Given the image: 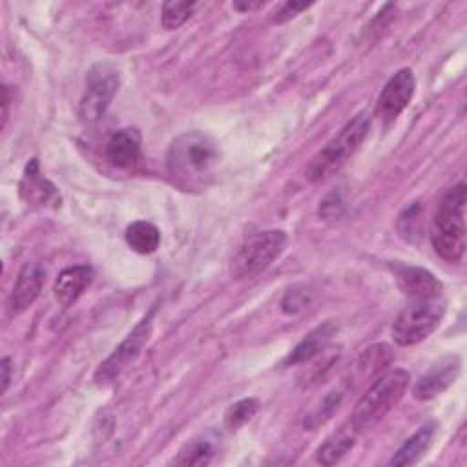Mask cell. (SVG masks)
I'll use <instances>...</instances> for the list:
<instances>
[{
    "mask_svg": "<svg viewBox=\"0 0 467 467\" xmlns=\"http://www.w3.org/2000/svg\"><path fill=\"white\" fill-rule=\"evenodd\" d=\"M219 144L202 131H186L175 137L166 153V170L182 190L204 188L219 166Z\"/></svg>",
    "mask_w": 467,
    "mask_h": 467,
    "instance_id": "cell-1",
    "label": "cell"
},
{
    "mask_svg": "<svg viewBox=\"0 0 467 467\" xmlns=\"http://www.w3.org/2000/svg\"><path fill=\"white\" fill-rule=\"evenodd\" d=\"M465 182L460 181L441 197L431 221V244L449 263H458L465 252Z\"/></svg>",
    "mask_w": 467,
    "mask_h": 467,
    "instance_id": "cell-2",
    "label": "cell"
},
{
    "mask_svg": "<svg viewBox=\"0 0 467 467\" xmlns=\"http://www.w3.org/2000/svg\"><path fill=\"white\" fill-rule=\"evenodd\" d=\"M370 130V115L367 111H359L354 115L310 161L306 166L305 177L310 182H319L337 171L348 157L356 153V150L365 140Z\"/></svg>",
    "mask_w": 467,
    "mask_h": 467,
    "instance_id": "cell-3",
    "label": "cell"
},
{
    "mask_svg": "<svg viewBox=\"0 0 467 467\" xmlns=\"http://www.w3.org/2000/svg\"><path fill=\"white\" fill-rule=\"evenodd\" d=\"M410 374L403 368H392L379 374L374 383L365 390V394L354 405L350 421L361 431L365 425L381 420L389 414L403 398L409 389Z\"/></svg>",
    "mask_w": 467,
    "mask_h": 467,
    "instance_id": "cell-4",
    "label": "cell"
},
{
    "mask_svg": "<svg viewBox=\"0 0 467 467\" xmlns=\"http://www.w3.org/2000/svg\"><path fill=\"white\" fill-rule=\"evenodd\" d=\"M286 241L283 230H261L246 235L230 259V275L248 279L261 274L283 254Z\"/></svg>",
    "mask_w": 467,
    "mask_h": 467,
    "instance_id": "cell-5",
    "label": "cell"
},
{
    "mask_svg": "<svg viewBox=\"0 0 467 467\" xmlns=\"http://www.w3.org/2000/svg\"><path fill=\"white\" fill-rule=\"evenodd\" d=\"M445 316L443 297L410 299L392 323V337L401 347L416 345L427 339Z\"/></svg>",
    "mask_w": 467,
    "mask_h": 467,
    "instance_id": "cell-6",
    "label": "cell"
},
{
    "mask_svg": "<svg viewBox=\"0 0 467 467\" xmlns=\"http://www.w3.org/2000/svg\"><path fill=\"white\" fill-rule=\"evenodd\" d=\"M119 71L111 62H97L86 73L84 93L78 102V117L84 122H97L111 104L119 89Z\"/></svg>",
    "mask_w": 467,
    "mask_h": 467,
    "instance_id": "cell-7",
    "label": "cell"
},
{
    "mask_svg": "<svg viewBox=\"0 0 467 467\" xmlns=\"http://www.w3.org/2000/svg\"><path fill=\"white\" fill-rule=\"evenodd\" d=\"M151 319H153V310L142 317L135 328L120 341V345L99 365V368L95 370V383L99 387H106L111 381H115V378L131 363L135 361V358L140 354L142 347L148 343L150 334H151Z\"/></svg>",
    "mask_w": 467,
    "mask_h": 467,
    "instance_id": "cell-8",
    "label": "cell"
},
{
    "mask_svg": "<svg viewBox=\"0 0 467 467\" xmlns=\"http://www.w3.org/2000/svg\"><path fill=\"white\" fill-rule=\"evenodd\" d=\"M414 89H416V78L412 69L401 67L383 86L376 102V117L385 124L396 120L401 115V111L410 104L414 97Z\"/></svg>",
    "mask_w": 467,
    "mask_h": 467,
    "instance_id": "cell-9",
    "label": "cell"
},
{
    "mask_svg": "<svg viewBox=\"0 0 467 467\" xmlns=\"http://www.w3.org/2000/svg\"><path fill=\"white\" fill-rule=\"evenodd\" d=\"M462 370V359L458 354L440 358L412 387V396L418 401H429L443 394L458 378Z\"/></svg>",
    "mask_w": 467,
    "mask_h": 467,
    "instance_id": "cell-10",
    "label": "cell"
},
{
    "mask_svg": "<svg viewBox=\"0 0 467 467\" xmlns=\"http://www.w3.org/2000/svg\"><path fill=\"white\" fill-rule=\"evenodd\" d=\"M394 277L398 288L409 299H429L440 297L443 292L441 283L425 268L412 265H394Z\"/></svg>",
    "mask_w": 467,
    "mask_h": 467,
    "instance_id": "cell-11",
    "label": "cell"
},
{
    "mask_svg": "<svg viewBox=\"0 0 467 467\" xmlns=\"http://www.w3.org/2000/svg\"><path fill=\"white\" fill-rule=\"evenodd\" d=\"M44 281H46V270L38 263L26 265L20 270L16 283L11 290V296L7 301L9 312L13 316H16V314H22L24 310H27L35 303V299L40 296Z\"/></svg>",
    "mask_w": 467,
    "mask_h": 467,
    "instance_id": "cell-12",
    "label": "cell"
},
{
    "mask_svg": "<svg viewBox=\"0 0 467 467\" xmlns=\"http://www.w3.org/2000/svg\"><path fill=\"white\" fill-rule=\"evenodd\" d=\"M20 195L27 204L40 206V208H44L47 204L57 206V202H60V197H58V192H57L55 184L49 182L42 175L36 159H31L26 164V170H24V175H22V181H20Z\"/></svg>",
    "mask_w": 467,
    "mask_h": 467,
    "instance_id": "cell-13",
    "label": "cell"
},
{
    "mask_svg": "<svg viewBox=\"0 0 467 467\" xmlns=\"http://www.w3.org/2000/svg\"><path fill=\"white\" fill-rule=\"evenodd\" d=\"M93 268L88 265H75L62 270L53 285L55 299L60 306L67 308L78 301V297L86 292V288L93 281Z\"/></svg>",
    "mask_w": 467,
    "mask_h": 467,
    "instance_id": "cell-14",
    "label": "cell"
},
{
    "mask_svg": "<svg viewBox=\"0 0 467 467\" xmlns=\"http://www.w3.org/2000/svg\"><path fill=\"white\" fill-rule=\"evenodd\" d=\"M106 159L120 170L135 166L140 159V133L133 128L115 131L106 142Z\"/></svg>",
    "mask_w": 467,
    "mask_h": 467,
    "instance_id": "cell-15",
    "label": "cell"
},
{
    "mask_svg": "<svg viewBox=\"0 0 467 467\" xmlns=\"http://www.w3.org/2000/svg\"><path fill=\"white\" fill-rule=\"evenodd\" d=\"M359 429L347 420L337 431H334L316 451V460L321 465H334L337 463L356 443Z\"/></svg>",
    "mask_w": 467,
    "mask_h": 467,
    "instance_id": "cell-16",
    "label": "cell"
},
{
    "mask_svg": "<svg viewBox=\"0 0 467 467\" xmlns=\"http://www.w3.org/2000/svg\"><path fill=\"white\" fill-rule=\"evenodd\" d=\"M337 325L334 321H327L323 325H319L317 328H314L308 336H305L288 354V358L285 359V365H299V363H306L312 358H316L319 352H323V348L327 347V343L330 341V337L336 334Z\"/></svg>",
    "mask_w": 467,
    "mask_h": 467,
    "instance_id": "cell-17",
    "label": "cell"
},
{
    "mask_svg": "<svg viewBox=\"0 0 467 467\" xmlns=\"http://www.w3.org/2000/svg\"><path fill=\"white\" fill-rule=\"evenodd\" d=\"M434 432H436V423H434V421H429V423L421 425L416 432H412V434L403 441V445H401V447L396 451V454L390 458L389 465L401 467V465H412V463H416V462L427 452V449L431 447L432 438H434Z\"/></svg>",
    "mask_w": 467,
    "mask_h": 467,
    "instance_id": "cell-18",
    "label": "cell"
},
{
    "mask_svg": "<svg viewBox=\"0 0 467 467\" xmlns=\"http://www.w3.org/2000/svg\"><path fill=\"white\" fill-rule=\"evenodd\" d=\"M126 243L137 254H153L161 244V232L150 221H133L126 228Z\"/></svg>",
    "mask_w": 467,
    "mask_h": 467,
    "instance_id": "cell-19",
    "label": "cell"
},
{
    "mask_svg": "<svg viewBox=\"0 0 467 467\" xmlns=\"http://www.w3.org/2000/svg\"><path fill=\"white\" fill-rule=\"evenodd\" d=\"M215 452H217L215 436H210V434L195 436L193 440L182 445V449L175 458V463L177 465H206L212 462Z\"/></svg>",
    "mask_w": 467,
    "mask_h": 467,
    "instance_id": "cell-20",
    "label": "cell"
},
{
    "mask_svg": "<svg viewBox=\"0 0 467 467\" xmlns=\"http://www.w3.org/2000/svg\"><path fill=\"white\" fill-rule=\"evenodd\" d=\"M348 390V383L343 381L337 387H334L330 392H327L323 396V400L316 405V409H312L306 418H305V427L306 429H317L319 425H323L327 420H330L336 410L339 409V405L343 403L345 396Z\"/></svg>",
    "mask_w": 467,
    "mask_h": 467,
    "instance_id": "cell-21",
    "label": "cell"
},
{
    "mask_svg": "<svg viewBox=\"0 0 467 467\" xmlns=\"http://www.w3.org/2000/svg\"><path fill=\"white\" fill-rule=\"evenodd\" d=\"M392 361V350L389 345H372L358 359V370L361 376H376Z\"/></svg>",
    "mask_w": 467,
    "mask_h": 467,
    "instance_id": "cell-22",
    "label": "cell"
},
{
    "mask_svg": "<svg viewBox=\"0 0 467 467\" xmlns=\"http://www.w3.org/2000/svg\"><path fill=\"white\" fill-rule=\"evenodd\" d=\"M199 7L197 2H179V0H170L162 4V15H161V22L162 27L168 31H173L177 27H181Z\"/></svg>",
    "mask_w": 467,
    "mask_h": 467,
    "instance_id": "cell-23",
    "label": "cell"
},
{
    "mask_svg": "<svg viewBox=\"0 0 467 467\" xmlns=\"http://www.w3.org/2000/svg\"><path fill=\"white\" fill-rule=\"evenodd\" d=\"M259 409V400L257 398H243L235 401L234 405L228 407L224 414V423L230 431L241 429L244 423H248Z\"/></svg>",
    "mask_w": 467,
    "mask_h": 467,
    "instance_id": "cell-24",
    "label": "cell"
},
{
    "mask_svg": "<svg viewBox=\"0 0 467 467\" xmlns=\"http://www.w3.org/2000/svg\"><path fill=\"white\" fill-rule=\"evenodd\" d=\"M312 5V2H285L281 4L272 15H270V22L272 24H285L290 18H294L296 15H299L301 11L308 9Z\"/></svg>",
    "mask_w": 467,
    "mask_h": 467,
    "instance_id": "cell-25",
    "label": "cell"
},
{
    "mask_svg": "<svg viewBox=\"0 0 467 467\" xmlns=\"http://www.w3.org/2000/svg\"><path fill=\"white\" fill-rule=\"evenodd\" d=\"M308 305V297H306V294L305 292H297V290H290L285 297H283V301H281V308H283V312H286V314H297L299 310H303L305 306Z\"/></svg>",
    "mask_w": 467,
    "mask_h": 467,
    "instance_id": "cell-26",
    "label": "cell"
},
{
    "mask_svg": "<svg viewBox=\"0 0 467 467\" xmlns=\"http://www.w3.org/2000/svg\"><path fill=\"white\" fill-rule=\"evenodd\" d=\"M341 210H343L341 195H339V192H337V193L332 192V193H328V195L323 199V202H321V206H319V215H323V217H327V219H332V217H339Z\"/></svg>",
    "mask_w": 467,
    "mask_h": 467,
    "instance_id": "cell-27",
    "label": "cell"
},
{
    "mask_svg": "<svg viewBox=\"0 0 467 467\" xmlns=\"http://www.w3.org/2000/svg\"><path fill=\"white\" fill-rule=\"evenodd\" d=\"M0 368H2V392H5L9 387V381H11V359L4 358Z\"/></svg>",
    "mask_w": 467,
    "mask_h": 467,
    "instance_id": "cell-28",
    "label": "cell"
},
{
    "mask_svg": "<svg viewBox=\"0 0 467 467\" xmlns=\"http://www.w3.org/2000/svg\"><path fill=\"white\" fill-rule=\"evenodd\" d=\"M259 5H263V4L261 2H234V9H237V11H252Z\"/></svg>",
    "mask_w": 467,
    "mask_h": 467,
    "instance_id": "cell-29",
    "label": "cell"
}]
</instances>
